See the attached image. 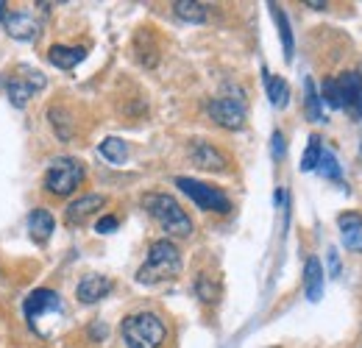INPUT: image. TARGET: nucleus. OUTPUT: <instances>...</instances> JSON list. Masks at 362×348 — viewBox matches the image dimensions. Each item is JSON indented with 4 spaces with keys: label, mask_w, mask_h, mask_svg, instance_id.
Instances as JSON below:
<instances>
[{
    "label": "nucleus",
    "mask_w": 362,
    "mask_h": 348,
    "mask_svg": "<svg viewBox=\"0 0 362 348\" xmlns=\"http://www.w3.org/2000/svg\"><path fill=\"white\" fill-rule=\"evenodd\" d=\"M178 273H181V251L170 239H156V242H150L145 264L136 270V281L156 284V281L175 278Z\"/></svg>",
    "instance_id": "obj_1"
},
{
    "label": "nucleus",
    "mask_w": 362,
    "mask_h": 348,
    "mask_svg": "<svg viewBox=\"0 0 362 348\" xmlns=\"http://www.w3.org/2000/svg\"><path fill=\"white\" fill-rule=\"evenodd\" d=\"M142 206L148 209V214L170 234V237H189L192 234V220L189 214L181 209V203L173 195L164 192H148L142 198Z\"/></svg>",
    "instance_id": "obj_2"
},
{
    "label": "nucleus",
    "mask_w": 362,
    "mask_h": 348,
    "mask_svg": "<svg viewBox=\"0 0 362 348\" xmlns=\"http://www.w3.org/2000/svg\"><path fill=\"white\" fill-rule=\"evenodd\" d=\"M120 334H123V342L128 348H162L164 342V323L159 315L153 312H136V315H128L120 326Z\"/></svg>",
    "instance_id": "obj_3"
},
{
    "label": "nucleus",
    "mask_w": 362,
    "mask_h": 348,
    "mask_svg": "<svg viewBox=\"0 0 362 348\" xmlns=\"http://www.w3.org/2000/svg\"><path fill=\"white\" fill-rule=\"evenodd\" d=\"M84 181V164L72 156H58L50 161L47 173H45V189L56 198L72 195Z\"/></svg>",
    "instance_id": "obj_4"
},
{
    "label": "nucleus",
    "mask_w": 362,
    "mask_h": 348,
    "mask_svg": "<svg viewBox=\"0 0 362 348\" xmlns=\"http://www.w3.org/2000/svg\"><path fill=\"white\" fill-rule=\"evenodd\" d=\"M175 187L184 195H189V200L198 209H203V212H217V214L231 212V200L226 198V192L217 189V187H212V184H203V181L189 178V175H175Z\"/></svg>",
    "instance_id": "obj_5"
},
{
    "label": "nucleus",
    "mask_w": 362,
    "mask_h": 348,
    "mask_svg": "<svg viewBox=\"0 0 362 348\" xmlns=\"http://www.w3.org/2000/svg\"><path fill=\"white\" fill-rule=\"evenodd\" d=\"M209 117L220 125V128H228V131H237L245 125V100L237 95H220V97H212L209 106H206Z\"/></svg>",
    "instance_id": "obj_6"
},
{
    "label": "nucleus",
    "mask_w": 362,
    "mask_h": 348,
    "mask_svg": "<svg viewBox=\"0 0 362 348\" xmlns=\"http://www.w3.org/2000/svg\"><path fill=\"white\" fill-rule=\"evenodd\" d=\"M334 81H337V92H340V106L354 120H362V75L359 72H343Z\"/></svg>",
    "instance_id": "obj_7"
},
{
    "label": "nucleus",
    "mask_w": 362,
    "mask_h": 348,
    "mask_svg": "<svg viewBox=\"0 0 362 348\" xmlns=\"http://www.w3.org/2000/svg\"><path fill=\"white\" fill-rule=\"evenodd\" d=\"M19 70L25 72V78H22V75H14V78L8 81V100H11V106H17V109H22V106L28 103V97H31L36 89L45 86V75H42L39 70H31V67H19Z\"/></svg>",
    "instance_id": "obj_8"
},
{
    "label": "nucleus",
    "mask_w": 362,
    "mask_h": 348,
    "mask_svg": "<svg viewBox=\"0 0 362 348\" xmlns=\"http://www.w3.org/2000/svg\"><path fill=\"white\" fill-rule=\"evenodd\" d=\"M22 309H25L28 323L33 326L42 315H47V312H58V309H61V298H58V292H53V290H47V287H39V290H33V292L25 298Z\"/></svg>",
    "instance_id": "obj_9"
},
{
    "label": "nucleus",
    "mask_w": 362,
    "mask_h": 348,
    "mask_svg": "<svg viewBox=\"0 0 362 348\" xmlns=\"http://www.w3.org/2000/svg\"><path fill=\"white\" fill-rule=\"evenodd\" d=\"M189 159H192L195 167H200V170H214V173L226 170V164H228V159H226L212 142H206V139H195V142L189 145Z\"/></svg>",
    "instance_id": "obj_10"
},
{
    "label": "nucleus",
    "mask_w": 362,
    "mask_h": 348,
    "mask_svg": "<svg viewBox=\"0 0 362 348\" xmlns=\"http://www.w3.org/2000/svg\"><path fill=\"white\" fill-rule=\"evenodd\" d=\"M111 287H114V281H111L109 276L89 273V276H84V278L78 281L75 295H78V301H81V303H95V301L106 298V295L111 292Z\"/></svg>",
    "instance_id": "obj_11"
},
{
    "label": "nucleus",
    "mask_w": 362,
    "mask_h": 348,
    "mask_svg": "<svg viewBox=\"0 0 362 348\" xmlns=\"http://www.w3.org/2000/svg\"><path fill=\"white\" fill-rule=\"evenodd\" d=\"M6 28H8V36L19 39V42H31L39 36V19L28 11H17V14H6Z\"/></svg>",
    "instance_id": "obj_12"
},
{
    "label": "nucleus",
    "mask_w": 362,
    "mask_h": 348,
    "mask_svg": "<svg viewBox=\"0 0 362 348\" xmlns=\"http://www.w3.org/2000/svg\"><path fill=\"white\" fill-rule=\"evenodd\" d=\"M106 203V198L103 195H97V192H89V195H81L78 200H72L70 206H67V212H64V217H67V223L70 226H81L89 214H95L100 206Z\"/></svg>",
    "instance_id": "obj_13"
},
{
    "label": "nucleus",
    "mask_w": 362,
    "mask_h": 348,
    "mask_svg": "<svg viewBox=\"0 0 362 348\" xmlns=\"http://www.w3.org/2000/svg\"><path fill=\"white\" fill-rule=\"evenodd\" d=\"M304 292L312 303H317L323 298V264L317 256H309L304 264Z\"/></svg>",
    "instance_id": "obj_14"
},
{
    "label": "nucleus",
    "mask_w": 362,
    "mask_h": 348,
    "mask_svg": "<svg viewBox=\"0 0 362 348\" xmlns=\"http://www.w3.org/2000/svg\"><path fill=\"white\" fill-rule=\"evenodd\" d=\"M84 56H86L84 47H67V45H53L47 50L50 64H56L58 70H72L78 61H84Z\"/></svg>",
    "instance_id": "obj_15"
},
{
    "label": "nucleus",
    "mask_w": 362,
    "mask_h": 348,
    "mask_svg": "<svg viewBox=\"0 0 362 348\" xmlns=\"http://www.w3.org/2000/svg\"><path fill=\"white\" fill-rule=\"evenodd\" d=\"M28 228H31V237H33L36 242H45V239L53 234V228H56L53 214H50L47 209H33L31 217H28Z\"/></svg>",
    "instance_id": "obj_16"
},
{
    "label": "nucleus",
    "mask_w": 362,
    "mask_h": 348,
    "mask_svg": "<svg viewBox=\"0 0 362 348\" xmlns=\"http://www.w3.org/2000/svg\"><path fill=\"white\" fill-rule=\"evenodd\" d=\"M265 86H267V97H270V103H273L276 109H284L287 100H290V86H287V81L278 78V75H270V72L265 70Z\"/></svg>",
    "instance_id": "obj_17"
},
{
    "label": "nucleus",
    "mask_w": 362,
    "mask_h": 348,
    "mask_svg": "<svg viewBox=\"0 0 362 348\" xmlns=\"http://www.w3.org/2000/svg\"><path fill=\"white\" fill-rule=\"evenodd\" d=\"M270 14H273V19H276V25H278V36H281V45H284V58L290 61V58H292V50H295L292 31H290V19H287V14H284L276 3H270Z\"/></svg>",
    "instance_id": "obj_18"
},
{
    "label": "nucleus",
    "mask_w": 362,
    "mask_h": 348,
    "mask_svg": "<svg viewBox=\"0 0 362 348\" xmlns=\"http://www.w3.org/2000/svg\"><path fill=\"white\" fill-rule=\"evenodd\" d=\"M100 156H103L106 161H111V164H123L125 156H128V145H125L120 136H106V139L100 142Z\"/></svg>",
    "instance_id": "obj_19"
},
{
    "label": "nucleus",
    "mask_w": 362,
    "mask_h": 348,
    "mask_svg": "<svg viewBox=\"0 0 362 348\" xmlns=\"http://www.w3.org/2000/svg\"><path fill=\"white\" fill-rule=\"evenodd\" d=\"M173 11L187 22H203L206 19V6L195 3V0H178V3H173Z\"/></svg>",
    "instance_id": "obj_20"
},
{
    "label": "nucleus",
    "mask_w": 362,
    "mask_h": 348,
    "mask_svg": "<svg viewBox=\"0 0 362 348\" xmlns=\"http://www.w3.org/2000/svg\"><path fill=\"white\" fill-rule=\"evenodd\" d=\"M304 103H306V114H309V120L323 122L320 95H317V89H315V81H312V78H306V81H304Z\"/></svg>",
    "instance_id": "obj_21"
},
{
    "label": "nucleus",
    "mask_w": 362,
    "mask_h": 348,
    "mask_svg": "<svg viewBox=\"0 0 362 348\" xmlns=\"http://www.w3.org/2000/svg\"><path fill=\"white\" fill-rule=\"evenodd\" d=\"M50 125H53V131L58 134V139H72V120H70V114L61 109V106H53L50 109Z\"/></svg>",
    "instance_id": "obj_22"
},
{
    "label": "nucleus",
    "mask_w": 362,
    "mask_h": 348,
    "mask_svg": "<svg viewBox=\"0 0 362 348\" xmlns=\"http://www.w3.org/2000/svg\"><path fill=\"white\" fill-rule=\"evenodd\" d=\"M320 153H323V148H320V136L312 134V136H309V145H306V150H304V156H301V170H304V173L317 170Z\"/></svg>",
    "instance_id": "obj_23"
},
{
    "label": "nucleus",
    "mask_w": 362,
    "mask_h": 348,
    "mask_svg": "<svg viewBox=\"0 0 362 348\" xmlns=\"http://www.w3.org/2000/svg\"><path fill=\"white\" fill-rule=\"evenodd\" d=\"M320 103H326L329 109H343L340 106V92H337V81L334 78H326L323 86H320Z\"/></svg>",
    "instance_id": "obj_24"
},
{
    "label": "nucleus",
    "mask_w": 362,
    "mask_h": 348,
    "mask_svg": "<svg viewBox=\"0 0 362 348\" xmlns=\"http://www.w3.org/2000/svg\"><path fill=\"white\" fill-rule=\"evenodd\" d=\"M317 170H320V173H323L326 178H334V181H340V178H343V170H340V164H337L334 153H320Z\"/></svg>",
    "instance_id": "obj_25"
},
{
    "label": "nucleus",
    "mask_w": 362,
    "mask_h": 348,
    "mask_svg": "<svg viewBox=\"0 0 362 348\" xmlns=\"http://www.w3.org/2000/svg\"><path fill=\"white\" fill-rule=\"evenodd\" d=\"M195 292H198L206 303H212V301L217 298V287H214V284H209V276H206V273H200V276H198V281H195Z\"/></svg>",
    "instance_id": "obj_26"
},
{
    "label": "nucleus",
    "mask_w": 362,
    "mask_h": 348,
    "mask_svg": "<svg viewBox=\"0 0 362 348\" xmlns=\"http://www.w3.org/2000/svg\"><path fill=\"white\" fill-rule=\"evenodd\" d=\"M337 226H340V231H343V234L359 231V228H362V214H356V212H345V214H340V217H337Z\"/></svg>",
    "instance_id": "obj_27"
},
{
    "label": "nucleus",
    "mask_w": 362,
    "mask_h": 348,
    "mask_svg": "<svg viewBox=\"0 0 362 348\" xmlns=\"http://www.w3.org/2000/svg\"><path fill=\"white\" fill-rule=\"evenodd\" d=\"M117 228V217H111V214H106V217H100L97 223H95V231L97 234H109V231H114Z\"/></svg>",
    "instance_id": "obj_28"
},
{
    "label": "nucleus",
    "mask_w": 362,
    "mask_h": 348,
    "mask_svg": "<svg viewBox=\"0 0 362 348\" xmlns=\"http://www.w3.org/2000/svg\"><path fill=\"white\" fill-rule=\"evenodd\" d=\"M343 242H345V248H351V251H362V231L343 234Z\"/></svg>",
    "instance_id": "obj_29"
},
{
    "label": "nucleus",
    "mask_w": 362,
    "mask_h": 348,
    "mask_svg": "<svg viewBox=\"0 0 362 348\" xmlns=\"http://www.w3.org/2000/svg\"><path fill=\"white\" fill-rule=\"evenodd\" d=\"M326 262H329V273H331V276H340V256H337V251H334V248H329Z\"/></svg>",
    "instance_id": "obj_30"
},
{
    "label": "nucleus",
    "mask_w": 362,
    "mask_h": 348,
    "mask_svg": "<svg viewBox=\"0 0 362 348\" xmlns=\"http://www.w3.org/2000/svg\"><path fill=\"white\" fill-rule=\"evenodd\" d=\"M284 156V136H281V131H276L273 134V159H281Z\"/></svg>",
    "instance_id": "obj_31"
},
{
    "label": "nucleus",
    "mask_w": 362,
    "mask_h": 348,
    "mask_svg": "<svg viewBox=\"0 0 362 348\" xmlns=\"http://www.w3.org/2000/svg\"><path fill=\"white\" fill-rule=\"evenodd\" d=\"M306 6H309V8H317V11L326 8V3H317V0H306Z\"/></svg>",
    "instance_id": "obj_32"
},
{
    "label": "nucleus",
    "mask_w": 362,
    "mask_h": 348,
    "mask_svg": "<svg viewBox=\"0 0 362 348\" xmlns=\"http://www.w3.org/2000/svg\"><path fill=\"white\" fill-rule=\"evenodd\" d=\"M0 19H6V3L0 0Z\"/></svg>",
    "instance_id": "obj_33"
}]
</instances>
